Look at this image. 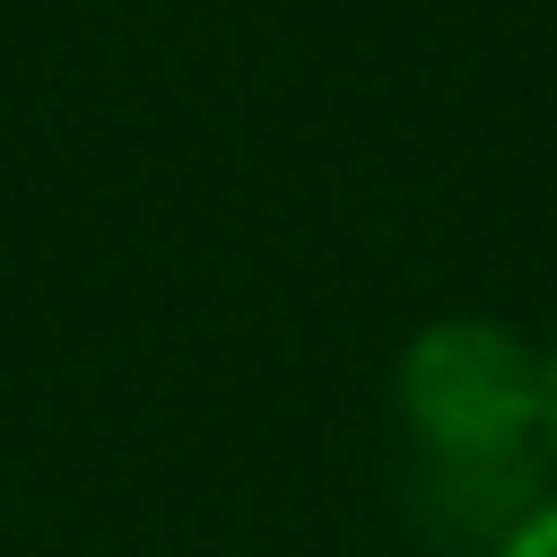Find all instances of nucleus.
Masks as SVG:
<instances>
[{
	"label": "nucleus",
	"instance_id": "7ed1b4c3",
	"mask_svg": "<svg viewBox=\"0 0 557 557\" xmlns=\"http://www.w3.org/2000/svg\"><path fill=\"white\" fill-rule=\"evenodd\" d=\"M540 374H548V461H557V339L540 348Z\"/></svg>",
	"mask_w": 557,
	"mask_h": 557
},
{
	"label": "nucleus",
	"instance_id": "f03ea898",
	"mask_svg": "<svg viewBox=\"0 0 557 557\" xmlns=\"http://www.w3.org/2000/svg\"><path fill=\"white\" fill-rule=\"evenodd\" d=\"M496 557H557V496H540V505L496 540Z\"/></svg>",
	"mask_w": 557,
	"mask_h": 557
},
{
	"label": "nucleus",
	"instance_id": "f257e3e1",
	"mask_svg": "<svg viewBox=\"0 0 557 557\" xmlns=\"http://www.w3.org/2000/svg\"><path fill=\"white\" fill-rule=\"evenodd\" d=\"M392 418L409 426L435 496L461 522H496V540L540 505L548 470V374L513 322L444 313L409 331L392 366Z\"/></svg>",
	"mask_w": 557,
	"mask_h": 557
}]
</instances>
